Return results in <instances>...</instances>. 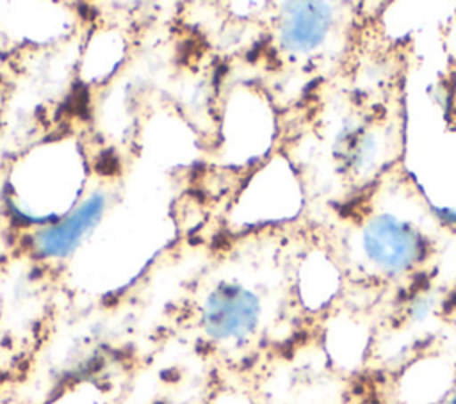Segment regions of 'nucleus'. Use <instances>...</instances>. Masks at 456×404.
<instances>
[{
    "instance_id": "nucleus-1",
    "label": "nucleus",
    "mask_w": 456,
    "mask_h": 404,
    "mask_svg": "<svg viewBox=\"0 0 456 404\" xmlns=\"http://www.w3.org/2000/svg\"><path fill=\"white\" fill-rule=\"evenodd\" d=\"M260 320L258 297L237 285L219 283L208 295L201 311L205 333L214 340H240L255 331Z\"/></svg>"
},
{
    "instance_id": "nucleus-2",
    "label": "nucleus",
    "mask_w": 456,
    "mask_h": 404,
    "mask_svg": "<svg viewBox=\"0 0 456 404\" xmlns=\"http://www.w3.org/2000/svg\"><path fill=\"white\" fill-rule=\"evenodd\" d=\"M363 247L369 258L387 272H403L422 255V242L415 231L388 215H379L367 226Z\"/></svg>"
},
{
    "instance_id": "nucleus-3",
    "label": "nucleus",
    "mask_w": 456,
    "mask_h": 404,
    "mask_svg": "<svg viewBox=\"0 0 456 404\" xmlns=\"http://www.w3.org/2000/svg\"><path fill=\"white\" fill-rule=\"evenodd\" d=\"M105 208L103 194L89 196L75 212L64 221L43 230L36 237V249L46 258H62L69 255L80 238L100 221Z\"/></svg>"
},
{
    "instance_id": "nucleus-4",
    "label": "nucleus",
    "mask_w": 456,
    "mask_h": 404,
    "mask_svg": "<svg viewBox=\"0 0 456 404\" xmlns=\"http://www.w3.org/2000/svg\"><path fill=\"white\" fill-rule=\"evenodd\" d=\"M285 20L280 41L289 52H310L326 36L331 23V7L324 2L285 4Z\"/></svg>"
},
{
    "instance_id": "nucleus-5",
    "label": "nucleus",
    "mask_w": 456,
    "mask_h": 404,
    "mask_svg": "<svg viewBox=\"0 0 456 404\" xmlns=\"http://www.w3.org/2000/svg\"><path fill=\"white\" fill-rule=\"evenodd\" d=\"M435 308V295L433 294H419L411 304H410V319L415 322H420L424 319H428V315H431Z\"/></svg>"
},
{
    "instance_id": "nucleus-6",
    "label": "nucleus",
    "mask_w": 456,
    "mask_h": 404,
    "mask_svg": "<svg viewBox=\"0 0 456 404\" xmlns=\"http://www.w3.org/2000/svg\"><path fill=\"white\" fill-rule=\"evenodd\" d=\"M444 404H456V388L452 390V393L445 399V402Z\"/></svg>"
}]
</instances>
